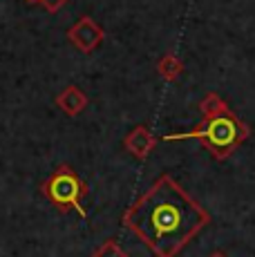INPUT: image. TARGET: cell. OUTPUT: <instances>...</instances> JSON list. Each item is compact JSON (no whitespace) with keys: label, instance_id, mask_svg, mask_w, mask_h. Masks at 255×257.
<instances>
[{"label":"cell","instance_id":"11","mask_svg":"<svg viewBox=\"0 0 255 257\" xmlns=\"http://www.w3.org/2000/svg\"><path fill=\"white\" fill-rule=\"evenodd\" d=\"M25 3H29V5H36V0H25Z\"/></svg>","mask_w":255,"mask_h":257},{"label":"cell","instance_id":"3","mask_svg":"<svg viewBox=\"0 0 255 257\" xmlns=\"http://www.w3.org/2000/svg\"><path fill=\"white\" fill-rule=\"evenodd\" d=\"M41 190L54 208H58L61 212L74 210L81 215V219H87V210H85V206H83V199H85V195H87V186L74 172L72 166L61 164L43 181Z\"/></svg>","mask_w":255,"mask_h":257},{"label":"cell","instance_id":"2","mask_svg":"<svg viewBox=\"0 0 255 257\" xmlns=\"http://www.w3.org/2000/svg\"><path fill=\"white\" fill-rule=\"evenodd\" d=\"M202 112V123L195 125L188 132H177V135H164L159 141H184V139H197L204 143V148L213 155V159L224 161L251 137V127L242 118L235 114L226 105L219 94L208 92L204 101L199 103Z\"/></svg>","mask_w":255,"mask_h":257},{"label":"cell","instance_id":"10","mask_svg":"<svg viewBox=\"0 0 255 257\" xmlns=\"http://www.w3.org/2000/svg\"><path fill=\"white\" fill-rule=\"evenodd\" d=\"M208 257H226V255H224V253H219V250H215V253H210Z\"/></svg>","mask_w":255,"mask_h":257},{"label":"cell","instance_id":"9","mask_svg":"<svg viewBox=\"0 0 255 257\" xmlns=\"http://www.w3.org/2000/svg\"><path fill=\"white\" fill-rule=\"evenodd\" d=\"M36 5H41L45 12H50V14H56V12H61L63 7L67 5V0H36Z\"/></svg>","mask_w":255,"mask_h":257},{"label":"cell","instance_id":"8","mask_svg":"<svg viewBox=\"0 0 255 257\" xmlns=\"http://www.w3.org/2000/svg\"><path fill=\"white\" fill-rule=\"evenodd\" d=\"M90 257H130V255H128L114 239H107V241H103Z\"/></svg>","mask_w":255,"mask_h":257},{"label":"cell","instance_id":"6","mask_svg":"<svg viewBox=\"0 0 255 257\" xmlns=\"http://www.w3.org/2000/svg\"><path fill=\"white\" fill-rule=\"evenodd\" d=\"M90 98L78 85H67L65 90L56 94V105L61 107V112H65L67 116H78L87 107Z\"/></svg>","mask_w":255,"mask_h":257},{"label":"cell","instance_id":"5","mask_svg":"<svg viewBox=\"0 0 255 257\" xmlns=\"http://www.w3.org/2000/svg\"><path fill=\"white\" fill-rule=\"evenodd\" d=\"M155 146H157V139L153 137V132H150L148 125L132 127V130L125 135V139H123V148L139 161L148 159L150 152L155 150Z\"/></svg>","mask_w":255,"mask_h":257},{"label":"cell","instance_id":"4","mask_svg":"<svg viewBox=\"0 0 255 257\" xmlns=\"http://www.w3.org/2000/svg\"><path fill=\"white\" fill-rule=\"evenodd\" d=\"M67 41H70L78 52L92 54L105 41V32H103V27L92 16H81L67 29Z\"/></svg>","mask_w":255,"mask_h":257},{"label":"cell","instance_id":"1","mask_svg":"<svg viewBox=\"0 0 255 257\" xmlns=\"http://www.w3.org/2000/svg\"><path fill=\"white\" fill-rule=\"evenodd\" d=\"M210 221V212L170 175H161L121 217L155 257H177Z\"/></svg>","mask_w":255,"mask_h":257},{"label":"cell","instance_id":"7","mask_svg":"<svg viewBox=\"0 0 255 257\" xmlns=\"http://www.w3.org/2000/svg\"><path fill=\"white\" fill-rule=\"evenodd\" d=\"M181 72H184V65H181V61L175 56L173 52L164 54V56L159 58V63H157V74H159L164 81H168V83L177 81V78L181 76Z\"/></svg>","mask_w":255,"mask_h":257}]
</instances>
